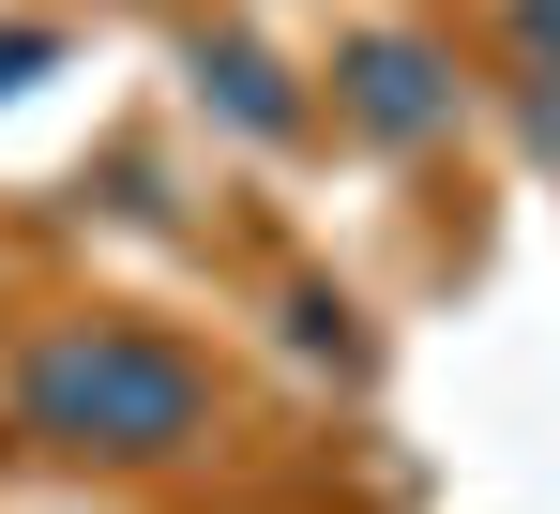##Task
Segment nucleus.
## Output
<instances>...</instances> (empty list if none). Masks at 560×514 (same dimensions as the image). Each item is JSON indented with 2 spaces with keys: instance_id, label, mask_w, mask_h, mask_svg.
<instances>
[{
  "instance_id": "obj_3",
  "label": "nucleus",
  "mask_w": 560,
  "mask_h": 514,
  "mask_svg": "<svg viewBox=\"0 0 560 514\" xmlns=\"http://www.w3.org/2000/svg\"><path fill=\"white\" fill-rule=\"evenodd\" d=\"M197 106L212 121H243V137H303V91L258 31H197Z\"/></svg>"
},
{
  "instance_id": "obj_4",
  "label": "nucleus",
  "mask_w": 560,
  "mask_h": 514,
  "mask_svg": "<svg viewBox=\"0 0 560 514\" xmlns=\"http://www.w3.org/2000/svg\"><path fill=\"white\" fill-rule=\"evenodd\" d=\"M288 348H303V363H364V334H349L334 288H288Z\"/></svg>"
},
{
  "instance_id": "obj_1",
  "label": "nucleus",
  "mask_w": 560,
  "mask_h": 514,
  "mask_svg": "<svg viewBox=\"0 0 560 514\" xmlns=\"http://www.w3.org/2000/svg\"><path fill=\"white\" fill-rule=\"evenodd\" d=\"M212 424V363L152 318H46L15 348V439L77 469H167Z\"/></svg>"
},
{
  "instance_id": "obj_6",
  "label": "nucleus",
  "mask_w": 560,
  "mask_h": 514,
  "mask_svg": "<svg viewBox=\"0 0 560 514\" xmlns=\"http://www.w3.org/2000/svg\"><path fill=\"white\" fill-rule=\"evenodd\" d=\"M31 77H61V31H46V15H15V31H0V106H15Z\"/></svg>"
},
{
  "instance_id": "obj_7",
  "label": "nucleus",
  "mask_w": 560,
  "mask_h": 514,
  "mask_svg": "<svg viewBox=\"0 0 560 514\" xmlns=\"http://www.w3.org/2000/svg\"><path fill=\"white\" fill-rule=\"evenodd\" d=\"M530 152H546V167H560V91H530Z\"/></svg>"
},
{
  "instance_id": "obj_5",
  "label": "nucleus",
  "mask_w": 560,
  "mask_h": 514,
  "mask_svg": "<svg viewBox=\"0 0 560 514\" xmlns=\"http://www.w3.org/2000/svg\"><path fill=\"white\" fill-rule=\"evenodd\" d=\"M500 31H515V77L560 91V0H500Z\"/></svg>"
},
{
  "instance_id": "obj_2",
  "label": "nucleus",
  "mask_w": 560,
  "mask_h": 514,
  "mask_svg": "<svg viewBox=\"0 0 560 514\" xmlns=\"http://www.w3.org/2000/svg\"><path fill=\"white\" fill-rule=\"evenodd\" d=\"M334 106L364 121L378 152H424V137H455V61H440L424 31H364V46L334 61Z\"/></svg>"
}]
</instances>
